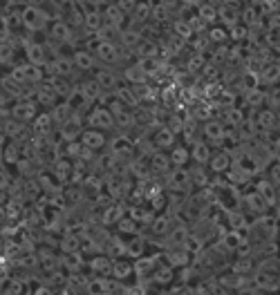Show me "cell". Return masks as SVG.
<instances>
[{
  "label": "cell",
  "instance_id": "1",
  "mask_svg": "<svg viewBox=\"0 0 280 295\" xmlns=\"http://www.w3.org/2000/svg\"><path fill=\"white\" fill-rule=\"evenodd\" d=\"M20 18H23L25 27L34 29V32L40 27H45V23H47V14H45L40 7H32V5H27L23 11H20Z\"/></svg>",
  "mask_w": 280,
  "mask_h": 295
},
{
  "label": "cell",
  "instance_id": "2",
  "mask_svg": "<svg viewBox=\"0 0 280 295\" xmlns=\"http://www.w3.org/2000/svg\"><path fill=\"white\" fill-rule=\"evenodd\" d=\"M217 20H222V23L227 25L229 29H231L233 25L240 23V11L236 9V5H229V2H224V5L217 7Z\"/></svg>",
  "mask_w": 280,
  "mask_h": 295
},
{
  "label": "cell",
  "instance_id": "3",
  "mask_svg": "<svg viewBox=\"0 0 280 295\" xmlns=\"http://www.w3.org/2000/svg\"><path fill=\"white\" fill-rule=\"evenodd\" d=\"M49 36H52V40L65 43V40H72V29H70V25L65 20H54L49 25Z\"/></svg>",
  "mask_w": 280,
  "mask_h": 295
},
{
  "label": "cell",
  "instance_id": "4",
  "mask_svg": "<svg viewBox=\"0 0 280 295\" xmlns=\"http://www.w3.org/2000/svg\"><path fill=\"white\" fill-rule=\"evenodd\" d=\"M25 52H27V58H29V65H45L47 63V54H45L43 45L39 43H29L27 47H25Z\"/></svg>",
  "mask_w": 280,
  "mask_h": 295
},
{
  "label": "cell",
  "instance_id": "5",
  "mask_svg": "<svg viewBox=\"0 0 280 295\" xmlns=\"http://www.w3.org/2000/svg\"><path fill=\"white\" fill-rule=\"evenodd\" d=\"M240 23L244 25V27H258V25L262 23L260 18V11H258L256 5H249L244 7V9L240 11Z\"/></svg>",
  "mask_w": 280,
  "mask_h": 295
},
{
  "label": "cell",
  "instance_id": "6",
  "mask_svg": "<svg viewBox=\"0 0 280 295\" xmlns=\"http://www.w3.org/2000/svg\"><path fill=\"white\" fill-rule=\"evenodd\" d=\"M103 18H106L108 25H112V27L119 29L121 25H123V20H126V14H123L117 5H108L106 11H103Z\"/></svg>",
  "mask_w": 280,
  "mask_h": 295
},
{
  "label": "cell",
  "instance_id": "7",
  "mask_svg": "<svg viewBox=\"0 0 280 295\" xmlns=\"http://www.w3.org/2000/svg\"><path fill=\"white\" fill-rule=\"evenodd\" d=\"M119 40L126 45V47L137 49L141 45V40H144V36H141L137 29H123V32H119Z\"/></svg>",
  "mask_w": 280,
  "mask_h": 295
},
{
  "label": "cell",
  "instance_id": "8",
  "mask_svg": "<svg viewBox=\"0 0 280 295\" xmlns=\"http://www.w3.org/2000/svg\"><path fill=\"white\" fill-rule=\"evenodd\" d=\"M83 25H85L87 29H92V32H99V29H101L106 23H103L101 11L90 9V11H85V16H83Z\"/></svg>",
  "mask_w": 280,
  "mask_h": 295
},
{
  "label": "cell",
  "instance_id": "9",
  "mask_svg": "<svg viewBox=\"0 0 280 295\" xmlns=\"http://www.w3.org/2000/svg\"><path fill=\"white\" fill-rule=\"evenodd\" d=\"M14 76L18 81H39L40 78V69L36 65H25V67H16Z\"/></svg>",
  "mask_w": 280,
  "mask_h": 295
},
{
  "label": "cell",
  "instance_id": "10",
  "mask_svg": "<svg viewBox=\"0 0 280 295\" xmlns=\"http://www.w3.org/2000/svg\"><path fill=\"white\" fill-rule=\"evenodd\" d=\"M150 14H153V5L148 0H141V2H137L135 11H132V20L135 23H146L150 18Z\"/></svg>",
  "mask_w": 280,
  "mask_h": 295
},
{
  "label": "cell",
  "instance_id": "11",
  "mask_svg": "<svg viewBox=\"0 0 280 295\" xmlns=\"http://www.w3.org/2000/svg\"><path fill=\"white\" fill-rule=\"evenodd\" d=\"M198 16L204 20V23H217V7L211 5V2H200Z\"/></svg>",
  "mask_w": 280,
  "mask_h": 295
},
{
  "label": "cell",
  "instance_id": "12",
  "mask_svg": "<svg viewBox=\"0 0 280 295\" xmlns=\"http://www.w3.org/2000/svg\"><path fill=\"white\" fill-rule=\"evenodd\" d=\"M97 56L101 58V61H108V63L117 61V47H115V43H106V40H101V43L97 45Z\"/></svg>",
  "mask_w": 280,
  "mask_h": 295
},
{
  "label": "cell",
  "instance_id": "13",
  "mask_svg": "<svg viewBox=\"0 0 280 295\" xmlns=\"http://www.w3.org/2000/svg\"><path fill=\"white\" fill-rule=\"evenodd\" d=\"M206 38L213 40V43H227V40H231V38H229V29L227 27H220V25H213V27L208 29Z\"/></svg>",
  "mask_w": 280,
  "mask_h": 295
},
{
  "label": "cell",
  "instance_id": "14",
  "mask_svg": "<svg viewBox=\"0 0 280 295\" xmlns=\"http://www.w3.org/2000/svg\"><path fill=\"white\" fill-rule=\"evenodd\" d=\"M175 36H179V38H184V40H191L193 38V27H191V23L189 20H175Z\"/></svg>",
  "mask_w": 280,
  "mask_h": 295
},
{
  "label": "cell",
  "instance_id": "15",
  "mask_svg": "<svg viewBox=\"0 0 280 295\" xmlns=\"http://www.w3.org/2000/svg\"><path fill=\"white\" fill-rule=\"evenodd\" d=\"M137 54H139L141 58H155L157 56V45H155V40H141V45L137 47Z\"/></svg>",
  "mask_w": 280,
  "mask_h": 295
},
{
  "label": "cell",
  "instance_id": "16",
  "mask_svg": "<svg viewBox=\"0 0 280 295\" xmlns=\"http://www.w3.org/2000/svg\"><path fill=\"white\" fill-rule=\"evenodd\" d=\"M72 61H74V65H77V67H81V69H90L92 65H94V58H92L87 52H77Z\"/></svg>",
  "mask_w": 280,
  "mask_h": 295
},
{
  "label": "cell",
  "instance_id": "17",
  "mask_svg": "<svg viewBox=\"0 0 280 295\" xmlns=\"http://www.w3.org/2000/svg\"><path fill=\"white\" fill-rule=\"evenodd\" d=\"M262 81L265 83H274L280 78V65H267L265 69H262Z\"/></svg>",
  "mask_w": 280,
  "mask_h": 295
},
{
  "label": "cell",
  "instance_id": "18",
  "mask_svg": "<svg viewBox=\"0 0 280 295\" xmlns=\"http://www.w3.org/2000/svg\"><path fill=\"white\" fill-rule=\"evenodd\" d=\"M246 36H249V29H246L242 23L233 25V27L229 29V38L231 40H242V38H246Z\"/></svg>",
  "mask_w": 280,
  "mask_h": 295
},
{
  "label": "cell",
  "instance_id": "19",
  "mask_svg": "<svg viewBox=\"0 0 280 295\" xmlns=\"http://www.w3.org/2000/svg\"><path fill=\"white\" fill-rule=\"evenodd\" d=\"M150 18H153L155 23H166V20L170 18V9H166V7H160V5H155V7H153V14H150Z\"/></svg>",
  "mask_w": 280,
  "mask_h": 295
},
{
  "label": "cell",
  "instance_id": "20",
  "mask_svg": "<svg viewBox=\"0 0 280 295\" xmlns=\"http://www.w3.org/2000/svg\"><path fill=\"white\" fill-rule=\"evenodd\" d=\"M126 74H128V78H130V81H137V83H144V81H146V72L141 69V65H135V67H130Z\"/></svg>",
  "mask_w": 280,
  "mask_h": 295
},
{
  "label": "cell",
  "instance_id": "21",
  "mask_svg": "<svg viewBox=\"0 0 280 295\" xmlns=\"http://www.w3.org/2000/svg\"><path fill=\"white\" fill-rule=\"evenodd\" d=\"M14 61V49H11V45H0V63H11Z\"/></svg>",
  "mask_w": 280,
  "mask_h": 295
},
{
  "label": "cell",
  "instance_id": "22",
  "mask_svg": "<svg viewBox=\"0 0 280 295\" xmlns=\"http://www.w3.org/2000/svg\"><path fill=\"white\" fill-rule=\"evenodd\" d=\"M137 2H139V0H117L115 5L119 7L123 14H132V11H135V7H137Z\"/></svg>",
  "mask_w": 280,
  "mask_h": 295
},
{
  "label": "cell",
  "instance_id": "23",
  "mask_svg": "<svg viewBox=\"0 0 280 295\" xmlns=\"http://www.w3.org/2000/svg\"><path fill=\"white\" fill-rule=\"evenodd\" d=\"M265 38L274 49H280V29H269Z\"/></svg>",
  "mask_w": 280,
  "mask_h": 295
},
{
  "label": "cell",
  "instance_id": "24",
  "mask_svg": "<svg viewBox=\"0 0 280 295\" xmlns=\"http://www.w3.org/2000/svg\"><path fill=\"white\" fill-rule=\"evenodd\" d=\"M97 81H99V85H106V87H110V85H115V76H112L110 72H99V76H97Z\"/></svg>",
  "mask_w": 280,
  "mask_h": 295
},
{
  "label": "cell",
  "instance_id": "25",
  "mask_svg": "<svg viewBox=\"0 0 280 295\" xmlns=\"http://www.w3.org/2000/svg\"><path fill=\"white\" fill-rule=\"evenodd\" d=\"M92 121H94V123H103V126H110V114H108L106 110H101V114L92 116Z\"/></svg>",
  "mask_w": 280,
  "mask_h": 295
},
{
  "label": "cell",
  "instance_id": "26",
  "mask_svg": "<svg viewBox=\"0 0 280 295\" xmlns=\"http://www.w3.org/2000/svg\"><path fill=\"white\" fill-rule=\"evenodd\" d=\"M16 112H18V116L27 119V116L34 114V107H32V105H18V107H16Z\"/></svg>",
  "mask_w": 280,
  "mask_h": 295
},
{
  "label": "cell",
  "instance_id": "27",
  "mask_svg": "<svg viewBox=\"0 0 280 295\" xmlns=\"http://www.w3.org/2000/svg\"><path fill=\"white\" fill-rule=\"evenodd\" d=\"M47 2H49V5H54L56 9H63V7H68L70 0H47Z\"/></svg>",
  "mask_w": 280,
  "mask_h": 295
},
{
  "label": "cell",
  "instance_id": "28",
  "mask_svg": "<svg viewBox=\"0 0 280 295\" xmlns=\"http://www.w3.org/2000/svg\"><path fill=\"white\" fill-rule=\"evenodd\" d=\"M85 141H87L90 145H97L99 141H101V136H97V134H85Z\"/></svg>",
  "mask_w": 280,
  "mask_h": 295
},
{
  "label": "cell",
  "instance_id": "29",
  "mask_svg": "<svg viewBox=\"0 0 280 295\" xmlns=\"http://www.w3.org/2000/svg\"><path fill=\"white\" fill-rule=\"evenodd\" d=\"M27 2H29V5H32V7H39L40 2H45V0H27Z\"/></svg>",
  "mask_w": 280,
  "mask_h": 295
},
{
  "label": "cell",
  "instance_id": "30",
  "mask_svg": "<svg viewBox=\"0 0 280 295\" xmlns=\"http://www.w3.org/2000/svg\"><path fill=\"white\" fill-rule=\"evenodd\" d=\"M184 5H200V0H182Z\"/></svg>",
  "mask_w": 280,
  "mask_h": 295
},
{
  "label": "cell",
  "instance_id": "31",
  "mask_svg": "<svg viewBox=\"0 0 280 295\" xmlns=\"http://www.w3.org/2000/svg\"><path fill=\"white\" fill-rule=\"evenodd\" d=\"M224 2H229V5H238L240 0H224Z\"/></svg>",
  "mask_w": 280,
  "mask_h": 295
},
{
  "label": "cell",
  "instance_id": "32",
  "mask_svg": "<svg viewBox=\"0 0 280 295\" xmlns=\"http://www.w3.org/2000/svg\"><path fill=\"white\" fill-rule=\"evenodd\" d=\"M204 2H211V5H213V2H217V0H204Z\"/></svg>",
  "mask_w": 280,
  "mask_h": 295
}]
</instances>
